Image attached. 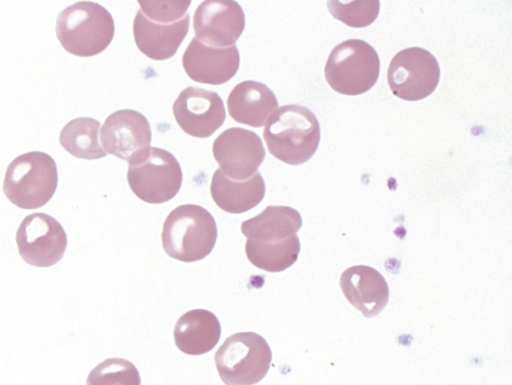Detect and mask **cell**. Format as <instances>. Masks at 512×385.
<instances>
[{
	"label": "cell",
	"mask_w": 512,
	"mask_h": 385,
	"mask_svg": "<svg viewBox=\"0 0 512 385\" xmlns=\"http://www.w3.org/2000/svg\"><path fill=\"white\" fill-rule=\"evenodd\" d=\"M58 184L53 158L40 151L19 155L8 165L3 192L8 200L22 209H37L48 203Z\"/></svg>",
	"instance_id": "5b68a950"
},
{
	"label": "cell",
	"mask_w": 512,
	"mask_h": 385,
	"mask_svg": "<svg viewBox=\"0 0 512 385\" xmlns=\"http://www.w3.org/2000/svg\"><path fill=\"white\" fill-rule=\"evenodd\" d=\"M189 14L172 23H157L147 19L140 10L133 21V36L137 48L153 60H167L175 55L189 30Z\"/></svg>",
	"instance_id": "e0dca14e"
},
{
	"label": "cell",
	"mask_w": 512,
	"mask_h": 385,
	"mask_svg": "<svg viewBox=\"0 0 512 385\" xmlns=\"http://www.w3.org/2000/svg\"><path fill=\"white\" fill-rule=\"evenodd\" d=\"M440 79L437 59L421 47L405 48L394 55L387 70L391 92L406 101L428 97Z\"/></svg>",
	"instance_id": "9c48e42d"
},
{
	"label": "cell",
	"mask_w": 512,
	"mask_h": 385,
	"mask_svg": "<svg viewBox=\"0 0 512 385\" xmlns=\"http://www.w3.org/2000/svg\"><path fill=\"white\" fill-rule=\"evenodd\" d=\"M328 10L334 18L350 27L362 28L370 25L378 16L379 1H354L341 3L329 1Z\"/></svg>",
	"instance_id": "603a6c76"
},
{
	"label": "cell",
	"mask_w": 512,
	"mask_h": 385,
	"mask_svg": "<svg viewBox=\"0 0 512 385\" xmlns=\"http://www.w3.org/2000/svg\"><path fill=\"white\" fill-rule=\"evenodd\" d=\"M141 379L135 365L123 358H108L94 367L86 385H140Z\"/></svg>",
	"instance_id": "7402d4cb"
},
{
	"label": "cell",
	"mask_w": 512,
	"mask_h": 385,
	"mask_svg": "<svg viewBox=\"0 0 512 385\" xmlns=\"http://www.w3.org/2000/svg\"><path fill=\"white\" fill-rule=\"evenodd\" d=\"M21 258L35 267H49L59 262L67 247L62 225L45 213H32L21 222L16 232Z\"/></svg>",
	"instance_id": "30bf717a"
},
{
	"label": "cell",
	"mask_w": 512,
	"mask_h": 385,
	"mask_svg": "<svg viewBox=\"0 0 512 385\" xmlns=\"http://www.w3.org/2000/svg\"><path fill=\"white\" fill-rule=\"evenodd\" d=\"M140 12L157 23H172L182 19L187 13L190 1H138Z\"/></svg>",
	"instance_id": "cb8c5ba5"
},
{
	"label": "cell",
	"mask_w": 512,
	"mask_h": 385,
	"mask_svg": "<svg viewBox=\"0 0 512 385\" xmlns=\"http://www.w3.org/2000/svg\"><path fill=\"white\" fill-rule=\"evenodd\" d=\"M226 385H253L267 374L272 360L266 340L255 332H239L225 339L214 356Z\"/></svg>",
	"instance_id": "ba28073f"
},
{
	"label": "cell",
	"mask_w": 512,
	"mask_h": 385,
	"mask_svg": "<svg viewBox=\"0 0 512 385\" xmlns=\"http://www.w3.org/2000/svg\"><path fill=\"white\" fill-rule=\"evenodd\" d=\"M166 254L181 262H196L215 246L217 225L211 213L195 204H184L166 217L162 234Z\"/></svg>",
	"instance_id": "277c9868"
},
{
	"label": "cell",
	"mask_w": 512,
	"mask_h": 385,
	"mask_svg": "<svg viewBox=\"0 0 512 385\" xmlns=\"http://www.w3.org/2000/svg\"><path fill=\"white\" fill-rule=\"evenodd\" d=\"M380 60L376 50L360 39L336 45L325 64V79L330 87L344 95H360L378 80Z\"/></svg>",
	"instance_id": "52a82bcc"
},
{
	"label": "cell",
	"mask_w": 512,
	"mask_h": 385,
	"mask_svg": "<svg viewBox=\"0 0 512 385\" xmlns=\"http://www.w3.org/2000/svg\"><path fill=\"white\" fill-rule=\"evenodd\" d=\"M339 285L348 302L366 318L377 316L388 303V284L383 275L370 266L347 268L341 274Z\"/></svg>",
	"instance_id": "2e32d148"
},
{
	"label": "cell",
	"mask_w": 512,
	"mask_h": 385,
	"mask_svg": "<svg viewBox=\"0 0 512 385\" xmlns=\"http://www.w3.org/2000/svg\"><path fill=\"white\" fill-rule=\"evenodd\" d=\"M172 110L178 126L196 138L210 137L226 118L223 100L218 93L193 86L180 92Z\"/></svg>",
	"instance_id": "7c38bea8"
},
{
	"label": "cell",
	"mask_w": 512,
	"mask_h": 385,
	"mask_svg": "<svg viewBox=\"0 0 512 385\" xmlns=\"http://www.w3.org/2000/svg\"><path fill=\"white\" fill-rule=\"evenodd\" d=\"M212 153L222 173L233 180L253 176L265 158L260 137L241 127H231L220 133L212 144Z\"/></svg>",
	"instance_id": "8fae6325"
},
{
	"label": "cell",
	"mask_w": 512,
	"mask_h": 385,
	"mask_svg": "<svg viewBox=\"0 0 512 385\" xmlns=\"http://www.w3.org/2000/svg\"><path fill=\"white\" fill-rule=\"evenodd\" d=\"M151 128L147 118L138 111L121 109L110 114L100 129L105 152L122 160L150 146Z\"/></svg>",
	"instance_id": "5bb4252c"
},
{
	"label": "cell",
	"mask_w": 512,
	"mask_h": 385,
	"mask_svg": "<svg viewBox=\"0 0 512 385\" xmlns=\"http://www.w3.org/2000/svg\"><path fill=\"white\" fill-rule=\"evenodd\" d=\"M277 107L273 91L258 81L246 80L236 84L227 97L230 117L255 128L264 126Z\"/></svg>",
	"instance_id": "ac0fdd59"
},
{
	"label": "cell",
	"mask_w": 512,
	"mask_h": 385,
	"mask_svg": "<svg viewBox=\"0 0 512 385\" xmlns=\"http://www.w3.org/2000/svg\"><path fill=\"white\" fill-rule=\"evenodd\" d=\"M265 190L264 179L258 172L246 180H233L218 168L210 184L215 204L231 214H241L257 206L263 200Z\"/></svg>",
	"instance_id": "d6986e66"
},
{
	"label": "cell",
	"mask_w": 512,
	"mask_h": 385,
	"mask_svg": "<svg viewBox=\"0 0 512 385\" xmlns=\"http://www.w3.org/2000/svg\"><path fill=\"white\" fill-rule=\"evenodd\" d=\"M263 138L275 158L289 165H300L315 154L320 142V125L308 108L284 105L266 122Z\"/></svg>",
	"instance_id": "7a4b0ae2"
},
{
	"label": "cell",
	"mask_w": 512,
	"mask_h": 385,
	"mask_svg": "<svg viewBox=\"0 0 512 385\" xmlns=\"http://www.w3.org/2000/svg\"><path fill=\"white\" fill-rule=\"evenodd\" d=\"M221 326L218 318L205 309H193L181 315L174 327L177 348L188 355H202L218 343Z\"/></svg>",
	"instance_id": "ffe728a7"
},
{
	"label": "cell",
	"mask_w": 512,
	"mask_h": 385,
	"mask_svg": "<svg viewBox=\"0 0 512 385\" xmlns=\"http://www.w3.org/2000/svg\"><path fill=\"white\" fill-rule=\"evenodd\" d=\"M182 170L167 150L146 147L128 160L127 182L142 201L161 204L176 196L182 185Z\"/></svg>",
	"instance_id": "8992f818"
},
{
	"label": "cell",
	"mask_w": 512,
	"mask_h": 385,
	"mask_svg": "<svg viewBox=\"0 0 512 385\" xmlns=\"http://www.w3.org/2000/svg\"><path fill=\"white\" fill-rule=\"evenodd\" d=\"M245 27V15L235 1H204L193 16L195 37L205 45L233 46Z\"/></svg>",
	"instance_id": "4fadbf2b"
},
{
	"label": "cell",
	"mask_w": 512,
	"mask_h": 385,
	"mask_svg": "<svg viewBox=\"0 0 512 385\" xmlns=\"http://www.w3.org/2000/svg\"><path fill=\"white\" fill-rule=\"evenodd\" d=\"M302 226L300 213L289 206H267L261 213L241 223L246 236L245 253L255 267L281 272L298 259Z\"/></svg>",
	"instance_id": "6da1fadb"
},
{
	"label": "cell",
	"mask_w": 512,
	"mask_h": 385,
	"mask_svg": "<svg viewBox=\"0 0 512 385\" xmlns=\"http://www.w3.org/2000/svg\"><path fill=\"white\" fill-rule=\"evenodd\" d=\"M100 122L90 117L69 121L59 135L61 146L72 156L96 160L107 155L99 142Z\"/></svg>",
	"instance_id": "44dd1931"
},
{
	"label": "cell",
	"mask_w": 512,
	"mask_h": 385,
	"mask_svg": "<svg viewBox=\"0 0 512 385\" xmlns=\"http://www.w3.org/2000/svg\"><path fill=\"white\" fill-rule=\"evenodd\" d=\"M55 30L61 46L68 53L92 57L109 46L115 26L112 15L102 5L81 1L58 14Z\"/></svg>",
	"instance_id": "3957f363"
},
{
	"label": "cell",
	"mask_w": 512,
	"mask_h": 385,
	"mask_svg": "<svg viewBox=\"0 0 512 385\" xmlns=\"http://www.w3.org/2000/svg\"><path fill=\"white\" fill-rule=\"evenodd\" d=\"M240 55L233 45L217 48L203 44L193 37L182 56V65L188 77L198 83L220 85L235 76Z\"/></svg>",
	"instance_id": "9a60e30c"
}]
</instances>
